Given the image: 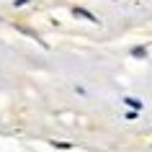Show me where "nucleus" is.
Segmentation results:
<instances>
[{
	"label": "nucleus",
	"mask_w": 152,
	"mask_h": 152,
	"mask_svg": "<svg viewBox=\"0 0 152 152\" xmlns=\"http://www.w3.org/2000/svg\"><path fill=\"white\" fill-rule=\"evenodd\" d=\"M72 13H75V16H80V18H88V21H93V23L98 21V18L93 16V13H88L85 8H72Z\"/></svg>",
	"instance_id": "obj_1"
},
{
	"label": "nucleus",
	"mask_w": 152,
	"mask_h": 152,
	"mask_svg": "<svg viewBox=\"0 0 152 152\" xmlns=\"http://www.w3.org/2000/svg\"><path fill=\"white\" fill-rule=\"evenodd\" d=\"M126 106H132L134 111H137V108H142V103H139V101H134V98H126Z\"/></svg>",
	"instance_id": "obj_2"
},
{
	"label": "nucleus",
	"mask_w": 152,
	"mask_h": 152,
	"mask_svg": "<svg viewBox=\"0 0 152 152\" xmlns=\"http://www.w3.org/2000/svg\"><path fill=\"white\" fill-rule=\"evenodd\" d=\"M132 54H134V57H144V47H137Z\"/></svg>",
	"instance_id": "obj_3"
}]
</instances>
